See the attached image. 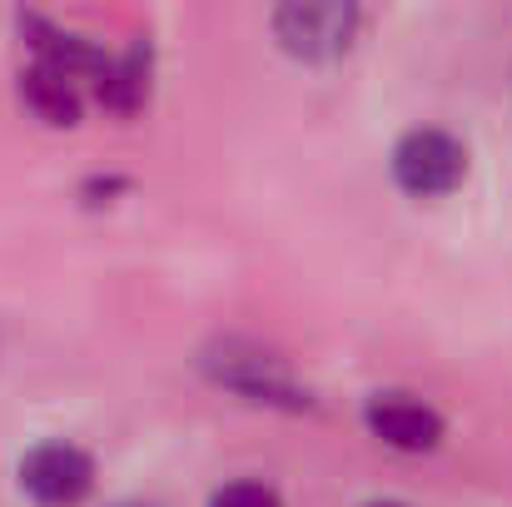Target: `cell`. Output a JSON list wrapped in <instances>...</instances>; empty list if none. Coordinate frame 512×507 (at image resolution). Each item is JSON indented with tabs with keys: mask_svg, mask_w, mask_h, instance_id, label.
<instances>
[{
	"mask_svg": "<svg viewBox=\"0 0 512 507\" xmlns=\"http://www.w3.org/2000/svg\"><path fill=\"white\" fill-rule=\"evenodd\" d=\"M463 174H468V155H463V145H458L453 135H443V130H408V135L398 140V150H393V179H398L408 194H418V199L448 194Z\"/></svg>",
	"mask_w": 512,
	"mask_h": 507,
	"instance_id": "obj_1",
	"label": "cell"
},
{
	"mask_svg": "<svg viewBox=\"0 0 512 507\" xmlns=\"http://www.w3.org/2000/svg\"><path fill=\"white\" fill-rule=\"evenodd\" d=\"M95 483V463L75 448V443H40L25 463H20V488L45 507H70L80 503Z\"/></svg>",
	"mask_w": 512,
	"mask_h": 507,
	"instance_id": "obj_2",
	"label": "cell"
},
{
	"mask_svg": "<svg viewBox=\"0 0 512 507\" xmlns=\"http://www.w3.org/2000/svg\"><path fill=\"white\" fill-rule=\"evenodd\" d=\"M358 15L348 5H284L274 15V30L284 40V50L294 55H309V60H324V55H339L353 35Z\"/></svg>",
	"mask_w": 512,
	"mask_h": 507,
	"instance_id": "obj_3",
	"label": "cell"
},
{
	"mask_svg": "<svg viewBox=\"0 0 512 507\" xmlns=\"http://www.w3.org/2000/svg\"><path fill=\"white\" fill-rule=\"evenodd\" d=\"M363 423H368L373 438H383L388 448H403V453H423V448H433L443 438V418L428 403L408 398V393H378V398H368Z\"/></svg>",
	"mask_w": 512,
	"mask_h": 507,
	"instance_id": "obj_4",
	"label": "cell"
},
{
	"mask_svg": "<svg viewBox=\"0 0 512 507\" xmlns=\"http://www.w3.org/2000/svg\"><path fill=\"white\" fill-rule=\"evenodd\" d=\"M20 95H25V105H30L40 120H50V125H75V120H80L75 75H65V70H55V65H45V60L20 80Z\"/></svg>",
	"mask_w": 512,
	"mask_h": 507,
	"instance_id": "obj_5",
	"label": "cell"
},
{
	"mask_svg": "<svg viewBox=\"0 0 512 507\" xmlns=\"http://www.w3.org/2000/svg\"><path fill=\"white\" fill-rule=\"evenodd\" d=\"M209 507H284V503H279V493L264 488V483H229V488L214 493Z\"/></svg>",
	"mask_w": 512,
	"mask_h": 507,
	"instance_id": "obj_6",
	"label": "cell"
},
{
	"mask_svg": "<svg viewBox=\"0 0 512 507\" xmlns=\"http://www.w3.org/2000/svg\"><path fill=\"white\" fill-rule=\"evenodd\" d=\"M115 507H145V503H115Z\"/></svg>",
	"mask_w": 512,
	"mask_h": 507,
	"instance_id": "obj_7",
	"label": "cell"
},
{
	"mask_svg": "<svg viewBox=\"0 0 512 507\" xmlns=\"http://www.w3.org/2000/svg\"><path fill=\"white\" fill-rule=\"evenodd\" d=\"M373 507H403V503H373Z\"/></svg>",
	"mask_w": 512,
	"mask_h": 507,
	"instance_id": "obj_8",
	"label": "cell"
}]
</instances>
